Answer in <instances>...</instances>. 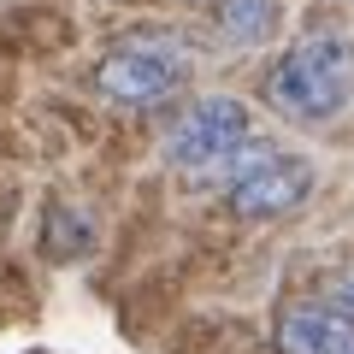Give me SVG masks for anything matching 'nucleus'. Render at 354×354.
<instances>
[{"mask_svg":"<svg viewBox=\"0 0 354 354\" xmlns=\"http://www.w3.org/2000/svg\"><path fill=\"white\" fill-rule=\"evenodd\" d=\"M266 101L295 124H330L354 106V30L337 18H307V30L278 53Z\"/></svg>","mask_w":354,"mask_h":354,"instance_id":"1","label":"nucleus"},{"mask_svg":"<svg viewBox=\"0 0 354 354\" xmlns=\"http://www.w3.org/2000/svg\"><path fill=\"white\" fill-rule=\"evenodd\" d=\"M189 71H195V53H189V41L177 36V30H130L124 41H113V48L101 53L95 88H101L113 106L142 113V106L171 101L177 88L189 83Z\"/></svg>","mask_w":354,"mask_h":354,"instance_id":"2","label":"nucleus"},{"mask_svg":"<svg viewBox=\"0 0 354 354\" xmlns=\"http://www.w3.org/2000/svg\"><path fill=\"white\" fill-rule=\"evenodd\" d=\"M319 171L307 153H290V148H266V142H248L236 160L225 165V207L236 218H283L313 195Z\"/></svg>","mask_w":354,"mask_h":354,"instance_id":"3","label":"nucleus"},{"mask_svg":"<svg viewBox=\"0 0 354 354\" xmlns=\"http://www.w3.org/2000/svg\"><path fill=\"white\" fill-rule=\"evenodd\" d=\"M248 142H254V113L248 106L236 95H201V101H189L171 118V130H165V160L177 171L207 177V171H225Z\"/></svg>","mask_w":354,"mask_h":354,"instance_id":"4","label":"nucleus"},{"mask_svg":"<svg viewBox=\"0 0 354 354\" xmlns=\"http://www.w3.org/2000/svg\"><path fill=\"white\" fill-rule=\"evenodd\" d=\"M278 354H354V313L337 295H307L278 313Z\"/></svg>","mask_w":354,"mask_h":354,"instance_id":"5","label":"nucleus"},{"mask_svg":"<svg viewBox=\"0 0 354 354\" xmlns=\"http://www.w3.org/2000/svg\"><path fill=\"white\" fill-rule=\"evenodd\" d=\"M283 0H218L213 6V24L230 48H266L272 30H278Z\"/></svg>","mask_w":354,"mask_h":354,"instance_id":"6","label":"nucleus"},{"mask_svg":"<svg viewBox=\"0 0 354 354\" xmlns=\"http://www.w3.org/2000/svg\"><path fill=\"white\" fill-rule=\"evenodd\" d=\"M41 248H48V260H83V254L95 248L88 213H77V207H48V225H41Z\"/></svg>","mask_w":354,"mask_h":354,"instance_id":"7","label":"nucleus"},{"mask_svg":"<svg viewBox=\"0 0 354 354\" xmlns=\"http://www.w3.org/2000/svg\"><path fill=\"white\" fill-rule=\"evenodd\" d=\"M337 301L354 313V272H342V283H337Z\"/></svg>","mask_w":354,"mask_h":354,"instance_id":"8","label":"nucleus"}]
</instances>
